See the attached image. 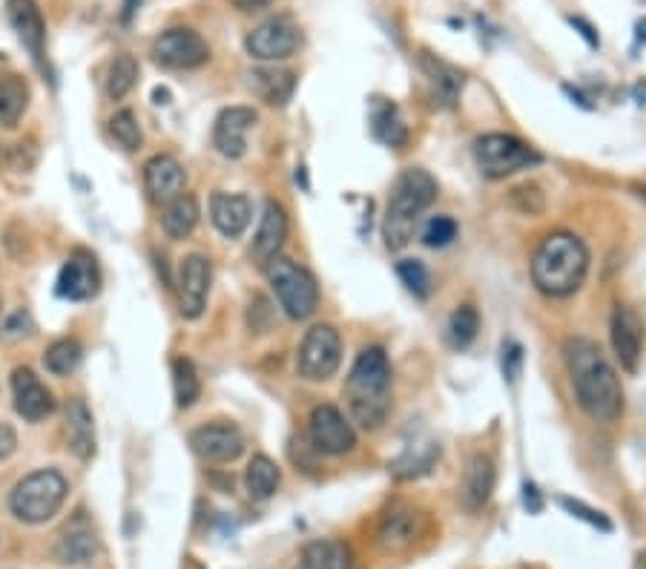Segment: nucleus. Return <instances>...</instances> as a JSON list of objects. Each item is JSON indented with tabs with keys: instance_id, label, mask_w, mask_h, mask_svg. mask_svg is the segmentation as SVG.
I'll return each mask as SVG.
<instances>
[{
	"instance_id": "obj_1",
	"label": "nucleus",
	"mask_w": 646,
	"mask_h": 569,
	"mask_svg": "<svg viewBox=\"0 0 646 569\" xmlns=\"http://www.w3.org/2000/svg\"><path fill=\"white\" fill-rule=\"evenodd\" d=\"M563 354H566L577 405L595 423H615L623 414V388L598 342L586 340V337H572L563 346Z\"/></svg>"
},
{
	"instance_id": "obj_2",
	"label": "nucleus",
	"mask_w": 646,
	"mask_h": 569,
	"mask_svg": "<svg viewBox=\"0 0 646 569\" xmlns=\"http://www.w3.org/2000/svg\"><path fill=\"white\" fill-rule=\"evenodd\" d=\"M351 417L365 432H377L391 411V363L379 346L359 351L345 383Z\"/></svg>"
},
{
	"instance_id": "obj_3",
	"label": "nucleus",
	"mask_w": 646,
	"mask_h": 569,
	"mask_svg": "<svg viewBox=\"0 0 646 569\" xmlns=\"http://www.w3.org/2000/svg\"><path fill=\"white\" fill-rule=\"evenodd\" d=\"M586 274H589V251L584 239L566 230L549 233L532 256V282L537 291L554 300L581 291Z\"/></svg>"
},
{
	"instance_id": "obj_4",
	"label": "nucleus",
	"mask_w": 646,
	"mask_h": 569,
	"mask_svg": "<svg viewBox=\"0 0 646 569\" xmlns=\"http://www.w3.org/2000/svg\"><path fill=\"white\" fill-rule=\"evenodd\" d=\"M434 198H437V182L423 167H409L397 175L391 196H388L386 221H382L388 251H402L409 245L419 225V216L434 205Z\"/></svg>"
},
{
	"instance_id": "obj_5",
	"label": "nucleus",
	"mask_w": 646,
	"mask_h": 569,
	"mask_svg": "<svg viewBox=\"0 0 646 569\" xmlns=\"http://www.w3.org/2000/svg\"><path fill=\"white\" fill-rule=\"evenodd\" d=\"M66 477L56 469H38V472L26 474L24 481L15 483V489L9 495V509L17 521L24 523H47L61 512L63 500H66Z\"/></svg>"
},
{
	"instance_id": "obj_6",
	"label": "nucleus",
	"mask_w": 646,
	"mask_h": 569,
	"mask_svg": "<svg viewBox=\"0 0 646 569\" xmlns=\"http://www.w3.org/2000/svg\"><path fill=\"white\" fill-rule=\"evenodd\" d=\"M265 277L277 293L279 308L291 319H310L319 308V284L308 268H302L293 259L277 256L265 265Z\"/></svg>"
},
{
	"instance_id": "obj_7",
	"label": "nucleus",
	"mask_w": 646,
	"mask_h": 569,
	"mask_svg": "<svg viewBox=\"0 0 646 569\" xmlns=\"http://www.w3.org/2000/svg\"><path fill=\"white\" fill-rule=\"evenodd\" d=\"M474 158H477V167L486 179H505V175L517 173V170H526V167L540 165V156H537L526 142L514 138V135L505 133H489L474 142Z\"/></svg>"
},
{
	"instance_id": "obj_8",
	"label": "nucleus",
	"mask_w": 646,
	"mask_h": 569,
	"mask_svg": "<svg viewBox=\"0 0 646 569\" xmlns=\"http://www.w3.org/2000/svg\"><path fill=\"white\" fill-rule=\"evenodd\" d=\"M342 365V337L333 325H314L296 354V374L308 383H325Z\"/></svg>"
},
{
	"instance_id": "obj_9",
	"label": "nucleus",
	"mask_w": 646,
	"mask_h": 569,
	"mask_svg": "<svg viewBox=\"0 0 646 569\" xmlns=\"http://www.w3.org/2000/svg\"><path fill=\"white\" fill-rule=\"evenodd\" d=\"M245 47L251 58L261 63L288 61L300 52L302 47V29L291 15L268 17L245 38Z\"/></svg>"
},
{
	"instance_id": "obj_10",
	"label": "nucleus",
	"mask_w": 646,
	"mask_h": 569,
	"mask_svg": "<svg viewBox=\"0 0 646 569\" xmlns=\"http://www.w3.org/2000/svg\"><path fill=\"white\" fill-rule=\"evenodd\" d=\"M150 56L164 70H196V66L210 61V47L196 29L173 26V29H164L153 40Z\"/></svg>"
},
{
	"instance_id": "obj_11",
	"label": "nucleus",
	"mask_w": 646,
	"mask_h": 569,
	"mask_svg": "<svg viewBox=\"0 0 646 569\" xmlns=\"http://www.w3.org/2000/svg\"><path fill=\"white\" fill-rule=\"evenodd\" d=\"M423 535H426V514L417 506L394 504L379 514L377 544L386 555L409 553Z\"/></svg>"
},
{
	"instance_id": "obj_12",
	"label": "nucleus",
	"mask_w": 646,
	"mask_h": 569,
	"mask_svg": "<svg viewBox=\"0 0 646 569\" xmlns=\"http://www.w3.org/2000/svg\"><path fill=\"white\" fill-rule=\"evenodd\" d=\"M308 437L310 446L319 455H331V458H339V455H348V451L356 449V432L351 426V420L331 403L316 405L310 411Z\"/></svg>"
},
{
	"instance_id": "obj_13",
	"label": "nucleus",
	"mask_w": 646,
	"mask_h": 569,
	"mask_svg": "<svg viewBox=\"0 0 646 569\" xmlns=\"http://www.w3.org/2000/svg\"><path fill=\"white\" fill-rule=\"evenodd\" d=\"M52 555L63 567H87L101 555V537H98V530L93 526L87 512H75V518L63 526Z\"/></svg>"
},
{
	"instance_id": "obj_14",
	"label": "nucleus",
	"mask_w": 646,
	"mask_h": 569,
	"mask_svg": "<svg viewBox=\"0 0 646 569\" xmlns=\"http://www.w3.org/2000/svg\"><path fill=\"white\" fill-rule=\"evenodd\" d=\"M210 259L202 253H190L184 256L182 268H179V311L184 319H198L207 308V293H210Z\"/></svg>"
},
{
	"instance_id": "obj_15",
	"label": "nucleus",
	"mask_w": 646,
	"mask_h": 569,
	"mask_svg": "<svg viewBox=\"0 0 646 569\" xmlns=\"http://www.w3.org/2000/svg\"><path fill=\"white\" fill-rule=\"evenodd\" d=\"M190 449L207 463H233L245 451V435L233 423H207L190 435Z\"/></svg>"
},
{
	"instance_id": "obj_16",
	"label": "nucleus",
	"mask_w": 646,
	"mask_h": 569,
	"mask_svg": "<svg viewBox=\"0 0 646 569\" xmlns=\"http://www.w3.org/2000/svg\"><path fill=\"white\" fill-rule=\"evenodd\" d=\"M609 337H612V351H615L618 363L626 372H638L641 356H644V323L641 316L618 302L609 316Z\"/></svg>"
},
{
	"instance_id": "obj_17",
	"label": "nucleus",
	"mask_w": 646,
	"mask_h": 569,
	"mask_svg": "<svg viewBox=\"0 0 646 569\" xmlns=\"http://www.w3.org/2000/svg\"><path fill=\"white\" fill-rule=\"evenodd\" d=\"M101 288V270L89 251H75L58 274V296L70 302H87Z\"/></svg>"
},
{
	"instance_id": "obj_18",
	"label": "nucleus",
	"mask_w": 646,
	"mask_h": 569,
	"mask_svg": "<svg viewBox=\"0 0 646 569\" xmlns=\"http://www.w3.org/2000/svg\"><path fill=\"white\" fill-rule=\"evenodd\" d=\"M12 400H15V411L26 423H40V420H47L56 411L52 391L26 365L12 372Z\"/></svg>"
},
{
	"instance_id": "obj_19",
	"label": "nucleus",
	"mask_w": 646,
	"mask_h": 569,
	"mask_svg": "<svg viewBox=\"0 0 646 569\" xmlns=\"http://www.w3.org/2000/svg\"><path fill=\"white\" fill-rule=\"evenodd\" d=\"M259 116L253 107H228L216 116L214 147L224 158H242L247 153V133L256 126Z\"/></svg>"
},
{
	"instance_id": "obj_20",
	"label": "nucleus",
	"mask_w": 646,
	"mask_h": 569,
	"mask_svg": "<svg viewBox=\"0 0 646 569\" xmlns=\"http://www.w3.org/2000/svg\"><path fill=\"white\" fill-rule=\"evenodd\" d=\"M495 463H491L489 455H472L465 460L463 469V481H460V506H463L468 514H477L480 509H486V504L491 500V492H495Z\"/></svg>"
},
{
	"instance_id": "obj_21",
	"label": "nucleus",
	"mask_w": 646,
	"mask_h": 569,
	"mask_svg": "<svg viewBox=\"0 0 646 569\" xmlns=\"http://www.w3.org/2000/svg\"><path fill=\"white\" fill-rule=\"evenodd\" d=\"M284 239H288V216H284V207L270 198V202H265L259 230H256V237H253L251 259L256 262L259 268H265L268 262L282 256Z\"/></svg>"
},
{
	"instance_id": "obj_22",
	"label": "nucleus",
	"mask_w": 646,
	"mask_h": 569,
	"mask_svg": "<svg viewBox=\"0 0 646 569\" xmlns=\"http://www.w3.org/2000/svg\"><path fill=\"white\" fill-rule=\"evenodd\" d=\"M184 182H187V175H184V167L179 158L161 153V156H153L150 161L144 165V190H147V196H150V202H156V205L164 207L167 202L182 196Z\"/></svg>"
},
{
	"instance_id": "obj_23",
	"label": "nucleus",
	"mask_w": 646,
	"mask_h": 569,
	"mask_svg": "<svg viewBox=\"0 0 646 569\" xmlns=\"http://www.w3.org/2000/svg\"><path fill=\"white\" fill-rule=\"evenodd\" d=\"M63 437L66 449L78 460H93L95 455V420L84 397H70L63 405Z\"/></svg>"
},
{
	"instance_id": "obj_24",
	"label": "nucleus",
	"mask_w": 646,
	"mask_h": 569,
	"mask_svg": "<svg viewBox=\"0 0 646 569\" xmlns=\"http://www.w3.org/2000/svg\"><path fill=\"white\" fill-rule=\"evenodd\" d=\"M7 15L17 38L29 49L35 61H44V44H47V24L35 0H7Z\"/></svg>"
},
{
	"instance_id": "obj_25",
	"label": "nucleus",
	"mask_w": 646,
	"mask_h": 569,
	"mask_svg": "<svg viewBox=\"0 0 646 569\" xmlns=\"http://www.w3.org/2000/svg\"><path fill=\"white\" fill-rule=\"evenodd\" d=\"M210 219L224 239H239L251 228L253 205L242 193H214L210 196Z\"/></svg>"
},
{
	"instance_id": "obj_26",
	"label": "nucleus",
	"mask_w": 646,
	"mask_h": 569,
	"mask_svg": "<svg viewBox=\"0 0 646 569\" xmlns=\"http://www.w3.org/2000/svg\"><path fill=\"white\" fill-rule=\"evenodd\" d=\"M247 84L268 107H284L296 93V72L282 66H256L247 75Z\"/></svg>"
},
{
	"instance_id": "obj_27",
	"label": "nucleus",
	"mask_w": 646,
	"mask_h": 569,
	"mask_svg": "<svg viewBox=\"0 0 646 569\" xmlns=\"http://www.w3.org/2000/svg\"><path fill=\"white\" fill-rule=\"evenodd\" d=\"M198 216H202L198 198L193 193H182L161 207V228L170 239H187L196 230Z\"/></svg>"
},
{
	"instance_id": "obj_28",
	"label": "nucleus",
	"mask_w": 646,
	"mask_h": 569,
	"mask_svg": "<svg viewBox=\"0 0 646 569\" xmlns=\"http://www.w3.org/2000/svg\"><path fill=\"white\" fill-rule=\"evenodd\" d=\"M419 66H423V72L428 75V81L434 84V89H437V95H440V101L446 104V107H451V104L458 101L460 89H463V72L458 70V66H451V63H446L442 58L431 56V52H419Z\"/></svg>"
},
{
	"instance_id": "obj_29",
	"label": "nucleus",
	"mask_w": 646,
	"mask_h": 569,
	"mask_svg": "<svg viewBox=\"0 0 646 569\" xmlns=\"http://www.w3.org/2000/svg\"><path fill=\"white\" fill-rule=\"evenodd\" d=\"M296 569H354L351 549L339 541H314L302 549Z\"/></svg>"
},
{
	"instance_id": "obj_30",
	"label": "nucleus",
	"mask_w": 646,
	"mask_h": 569,
	"mask_svg": "<svg viewBox=\"0 0 646 569\" xmlns=\"http://www.w3.org/2000/svg\"><path fill=\"white\" fill-rule=\"evenodd\" d=\"M29 107V87L21 75H0V126H17Z\"/></svg>"
},
{
	"instance_id": "obj_31",
	"label": "nucleus",
	"mask_w": 646,
	"mask_h": 569,
	"mask_svg": "<svg viewBox=\"0 0 646 569\" xmlns=\"http://www.w3.org/2000/svg\"><path fill=\"white\" fill-rule=\"evenodd\" d=\"M370 126H374V135H377L379 142L388 144V147H402V144L409 142V126H405L400 110L391 101H382V98L374 101Z\"/></svg>"
},
{
	"instance_id": "obj_32",
	"label": "nucleus",
	"mask_w": 646,
	"mask_h": 569,
	"mask_svg": "<svg viewBox=\"0 0 646 569\" xmlns=\"http://www.w3.org/2000/svg\"><path fill=\"white\" fill-rule=\"evenodd\" d=\"M279 481H282V474H279V467L268 458V455H256V458L247 463L245 486L247 492H251V498L256 500L273 498V492L279 489Z\"/></svg>"
},
{
	"instance_id": "obj_33",
	"label": "nucleus",
	"mask_w": 646,
	"mask_h": 569,
	"mask_svg": "<svg viewBox=\"0 0 646 569\" xmlns=\"http://www.w3.org/2000/svg\"><path fill=\"white\" fill-rule=\"evenodd\" d=\"M81 363H84V346H81L78 340H72V337L56 340L44 351V365H47V372L56 374V377H70Z\"/></svg>"
},
{
	"instance_id": "obj_34",
	"label": "nucleus",
	"mask_w": 646,
	"mask_h": 569,
	"mask_svg": "<svg viewBox=\"0 0 646 569\" xmlns=\"http://www.w3.org/2000/svg\"><path fill=\"white\" fill-rule=\"evenodd\" d=\"M173 395L179 409L196 405V400L202 397V379H198L193 360H187V356H175L173 360Z\"/></svg>"
},
{
	"instance_id": "obj_35",
	"label": "nucleus",
	"mask_w": 646,
	"mask_h": 569,
	"mask_svg": "<svg viewBox=\"0 0 646 569\" xmlns=\"http://www.w3.org/2000/svg\"><path fill=\"white\" fill-rule=\"evenodd\" d=\"M135 84H138V61L130 52L115 56V61L110 63V72H107V98L121 101L133 93Z\"/></svg>"
},
{
	"instance_id": "obj_36",
	"label": "nucleus",
	"mask_w": 646,
	"mask_h": 569,
	"mask_svg": "<svg viewBox=\"0 0 646 569\" xmlns=\"http://www.w3.org/2000/svg\"><path fill=\"white\" fill-rule=\"evenodd\" d=\"M477 331H480V314H477V308H474V305H460V308H454V314L449 316V325H446L449 346L463 351V348H468L477 340Z\"/></svg>"
},
{
	"instance_id": "obj_37",
	"label": "nucleus",
	"mask_w": 646,
	"mask_h": 569,
	"mask_svg": "<svg viewBox=\"0 0 646 569\" xmlns=\"http://www.w3.org/2000/svg\"><path fill=\"white\" fill-rule=\"evenodd\" d=\"M110 135L119 142V147H124L126 153H135L144 144L142 124H138V116L133 110H119L110 119Z\"/></svg>"
},
{
	"instance_id": "obj_38",
	"label": "nucleus",
	"mask_w": 646,
	"mask_h": 569,
	"mask_svg": "<svg viewBox=\"0 0 646 569\" xmlns=\"http://www.w3.org/2000/svg\"><path fill=\"white\" fill-rule=\"evenodd\" d=\"M397 277L400 282L409 288V293H414L417 300H426L431 293V277H428L426 265L419 259H400L397 262Z\"/></svg>"
},
{
	"instance_id": "obj_39",
	"label": "nucleus",
	"mask_w": 646,
	"mask_h": 569,
	"mask_svg": "<svg viewBox=\"0 0 646 569\" xmlns=\"http://www.w3.org/2000/svg\"><path fill=\"white\" fill-rule=\"evenodd\" d=\"M458 221L451 216H434L428 219V225L423 228V242L428 247H449L454 239H458Z\"/></svg>"
},
{
	"instance_id": "obj_40",
	"label": "nucleus",
	"mask_w": 646,
	"mask_h": 569,
	"mask_svg": "<svg viewBox=\"0 0 646 569\" xmlns=\"http://www.w3.org/2000/svg\"><path fill=\"white\" fill-rule=\"evenodd\" d=\"M512 205L517 207L521 214L537 216V214H544L546 196L540 193V187H537V184H523V187L512 190Z\"/></svg>"
},
{
	"instance_id": "obj_41",
	"label": "nucleus",
	"mask_w": 646,
	"mask_h": 569,
	"mask_svg": "<svg viewBox=\"0 0 646 569\" xmlns=\"http://www.w3.org/2000/svg\"><path fill=\"white\" fill-rule=\"evenodd\" d=\"M560 506H563V509H566V512L572 514V518H581V521L592 523V526H598V530H604V532L612 530V523H609L607 518H604V514L595 512V509H589V506L581 504V500L560 498Z\"/></svg>"
},
{
	"instance_id": "obj_42",
	"label": "nucleus",
	"mask_w": 646,
	"mask_h": 569,
	"mask_svg": "<svg viewBox=\"0 0 646 569\" xmlns=\"http://www.w3.org/2000/svg\"><path fill=\"white\" fill-rule=\"evenodd\" d=\"M523 372V348L521 342H503V374L509 383H517Z\"/></svg>"
},
{
	"instance_id": "obj_43",
	"label": "nucleus",
	"mask_w": 646,
	"mask_h": 569,
	"mask_svg": "<svg viewBox=\"0 0 646 569\" xmlns=\"http://www.w3.org/2000/svg\"><path fill=\"white\" fill-rule=\"evenodd\" d=\"M17 449V435L15 428L9 426V423H0V460L12 458Z\"/></svg>"
},
{
	"instance_id": "obj_44",
	"label": "nucleus",
	"mask_w": 646,
	"mask_h": 569,
	"mask_svg": "<svg viewBox=\"0 0 646 569\" xmlns=\"http://www.w3.org/2000/svg\"><path fill=\"white\" fill-rule=\"evenodd\" d=\"M26 328H29V316H26V311H17V314H12L7 319V334H26Z\"/></svg>"
},
{
	"instance_id": "obj_45",
	"label": "nucleus",
	"mask_w": 646,
	"mask_h": 569,
	"mask_svg": "<svg viewBox=\"0 0 646 569\" xmlns=\"http://www.w3.org/2000/svg\"><path fill=\"white\" fill-rule=\"evenodd\" d=\"M230 3H233L242 15H253V12H261V9L270 7V0H230Z\"/></svg>"
},
{
	"instance_id": "obj_46",
	"label": "nucleus",
	"mask_w": 646,
	"mask_h": 569,
	"mask_svg": "<svg viewBox=\"0 0 646 569\" xmlns=\"http://www.w3.org/2000/svg\"><path fill=\"white\" fill-rule=\"evenodd\" d=\"M569 24L575 26V29H581V35H584L586 44H589V47H598L600 38H598V35H595V29H592V26L586 24L584 17H569Z\"/></svg>"
},
{
	"instance_id": "obj_47",
	"label": "nucleus",
	"mask_w": 646,
	"mask_h": 569,
	"mask_svg": "<svg viewBox=\"0 0 646 569\" xmlns=\"http://www.w3.org/2000/svg\"><path fill=\"white\" fill-rule=\"evenodd\" d=\"M523 504H526L528 512H540V509H544V504H540V495H537V489L532 486V483H526V489H523Z\"/></svg>"
},
{
	"instance_id": "obj_48",
	"label": "nucleus",
	"mask_w": 646,
	"mask_h": 569,
	"mask_svg": "<svg viewBox=\"0 0 646 569\" xmlns=\"http://www.w3.org/2000/svg\"><path fill=\"white\" fill-rule=\"evenodd\" d=\"M635 569H646V549L638 555V561H635Z\"/></svg>"
},
{
	"instance_id": "obj_49",
	"label": "nucleus",
	"mask_w": 646,
	"mask_h": 569,
	"mask_svg": "<svg viewBox=\"0 0 646 569\" xmlns=\"http://www.w3.org/2000/svg\"><path fill=\"white\" fill-rule=\"evenodd\" d=\"M638 40H646V17L638 24Z\"/></svg>"
}]
</instances>
